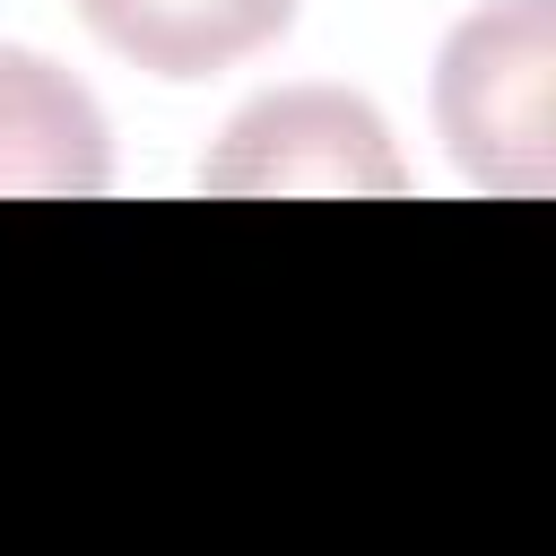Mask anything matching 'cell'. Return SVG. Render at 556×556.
Listing matches in <instances>:
<instances>
[{"instance_id": "obj_2", "label": "cell", "mask_w": 556, "mask_h": 556, "mask_svg": "<svg viewBox=\"0 0 556 556\" xmlns=\"http://www.w3.org/2000/svg\"><path fill=\"white\" fill-rule=\"evenodd\" d=\"M200 182L217 200H287V191H365V200H391L408 174L391 156V130L365 96H339V87H287V96H261L226 122L217 156L200 165Z\"/></svg>"}, {"instance_id": "obj_3", "label": "cell", "mask_w": 556, "mask_h": 556, "mask_svg": "<svg viewBox=\"0 0 556 556\" xmlns=\"http://www.w3.org/2000/svg\"><path fill=\"white\" fill-rule=\"evenodd\" d=\"M113 182V130L96 96L26 52L0 43V200H96Z\"/></svg>"}, {"instance_id": "obj_4", "label": "cell", "mask_w": 556, "mask_h": 556, "mask_svg": "<svg viewBox=\"0 0 556 556\" xmlns=\"http://www.w3.org/2000/svg\"><path fill=\"white\" fill-rule=\"evenodd\" d=\"M78 17L156 78H208L295 26V0H78Z\"/></svg>"}, {"instance_id": "obj_1", "label": "cell", "mask_w": 556, "mask_h": 556, "mask_svg": "<svg viewBox=\"0 0 556 556\" xmlns=\"http://www.w3.org/2000/svg\"><path fill=\"white\" fill-rule=\"evenodd\" d=\"M547 61H556L547 0H504L443 43L434 122L460 174L495 191H547Z\"/></svg>"}]
</instances>
